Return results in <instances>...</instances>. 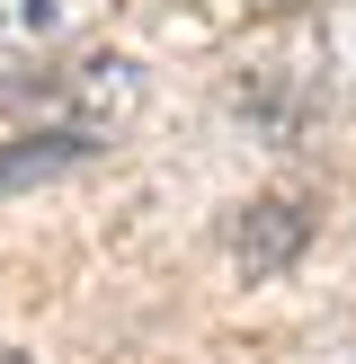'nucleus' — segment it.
Wrapping results in <instances>:
<instances>
[{"mask_svg": "<svg viewBox=\"0 0 356 364\" xmlns=\"http://www.w3.org/2000/svg\"><path fill=\"white\" fill-rule=\"evenodd\" d=\"M0 98L18 116H36L45 134H80V142H116L142 107V63L134 53H71V63H45L36 80H0Z\"/></svg>", "mask_w": 356, "mask_h": 364, "instance_id": "1", "label": "nucleus"}, {"mask_svg": "<svg viewBox=\"0 0 356 364\" xmlns=\"http://www.w3.org/2000/svg\"><path fill=\"white\" fill-rule=\"evenodd\" d=\"M303 249H312V196L267 187V196H249V205L231 213V258H241V276H285Z\"/></svg>", "mask_w": 356, "mask_h": 364, "instance_id": "2", "label": "nucleus"}, {"mask_svg": "<svg viewBox=\"0 0 356 364\" xmlns=\"http://www.w3.org/2000/svg\"><path fill=\"white\" fill-rule=\"evenodd\" d=\"M89 160H98V142H80V134H45V124H18V134L0 142V196H18V187H53V178L89 169Z\"/></svg>", "mask_w": 356, "mask_h": 364, "instance_id": "3", "label": "nucleus"}, {"mask_svg": "<svg viewBox=\"0 0 356 364\" xmlns=\"http://www.w3.org/2000/svg\"><path fill=\"white\" fill-rule=\"evenodd\" d=\"M71 18H80V0H0V27H9V36H36V45L63 36Z\"/></svg>", "mask_w": 356, "mask_h": 364, "instance_id": "4", "label": "nucleus"}, {"mask_svg": "<svg viewBox=\"0 0 356 364\" xmlns=\"http://www.w3.org/2000/svg\"><path fill=\"white\" fill-rule=\"evenodd\" d=\"M0 364H36V355H0Z\"/></svg>", "mask_w": 356, "mask_h": 364, "instance_id": "5", "label": "nucleus"}]
</instances>
